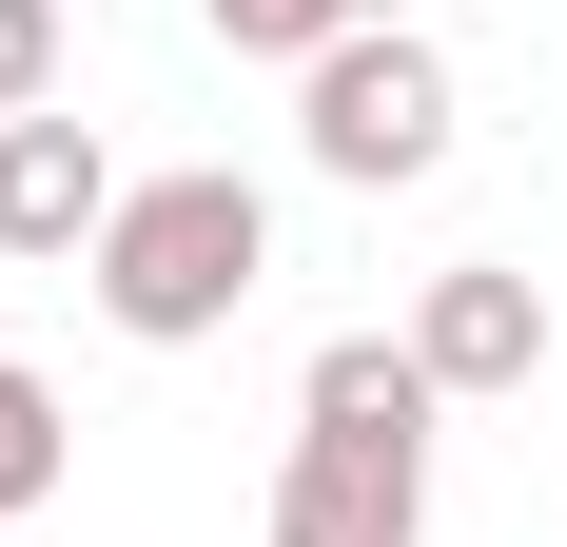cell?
<instances>
[{
  "label": "cell",
  "mask_w": 567,
  "mask_h": 547,
  "mask_svg": "<svg viewBox=\"0 0 567 547\" xmlns=\"http://www.w3.org/2000/svg\"><path fill=\"white\" fill-rule=\"evenodd\" d=\"M79 274H99V313L137 332V352H196V332L255 313V274H275V196H255V176H137L117 235H99Z\"/></svg>",
  "instance_id": "obj_1"
},
{
  "label": "cell",
  "mask_w": 567,
  "mask_h": 547,
  "mask_svg": "<svg viewBox=\"0 0 567 547\" xmlns=\"http://www.w3.org/2000/svg\"><path fill=\"white\" fill-rule=\"evenodd\" d=\"M293 137H313V176L392 196V176H431V157H451V59L411 40V20H372V40H333L313 79H293Z\"/></svg>",
  "instance_id": "obj_2"
},
{
  "label": "cell",
  "mask_w": 567,
  "mask_h": 547,
  "mask_svg": "<svg viewBox=\"0 0 567 547\" xmlns=\"http://www.w3.org/2000/svg\"><path fill=\"white\" fill-rule=\"evenodd\" d=\"M411 528H431V450H392V431H293L275 547H411Z\"/></svg>",
  "instance_id": "obj_3"
},
{
  "label": "cell",
  "mask_w": 567,
  "mask_h": 547,
  "mask_svg": "<svg viewBox=\"0 0 567 547\" xmlns=\"http://www.w3.org/2000/svg\"><path fill=\"white\" fill-rule=\"evenodd\" d=\"M117 196H137V176L99 157V117H0V255H99L117 235Z\"/></svg>",
  "instance_id": "obj_4"
},
{
  "label": "cell",
  "mask_w": 567,
  "mask_h": 547,
  "mask_svg": "<svg viewBox=\"0 0 567 547\" xmlns=\"http://www.w3.org/2000/svg\"><path fill=\"white\" fill-rule=\"evenodd\" d=\"M411 352H431V391H528L548 372V293H528L509 255H470V274L411 293Z\"/></svg>",
  "instance_id": "obj_5"
},
{
  "label": "cell",
  "mask_w": 567,
  "mask_h": 547,
  "mask_svg": "<svg viewBox=\"0 0 567 547\" xmlns=\"http://www.w3.org/2000/svg\"><path fill=\"white\" fill-rule=\"evenodd\" d=\"M293 411H313V431H392V450H431V411H451V391H431V352H411V332H333Z\"/></svg>",
  "instance_id": "obj_6"
},
{
  "label": "cell",
  "mask_w": 567,
  "mask_h": 547,
  "mask_svg": "<svg viewBox=\"0 0 567 547\" xmlns=\"http://www.w3.org/2000/svg\"><path fill=\"white\" fill-rule=\"evenodd\" d=\"M372 20H411V0H216V40L235 59H293V79H313L333 40H372Z\"/></svg>",
  "instance_id": "obj_7"
},
{
  "label": "cell",
  "mask_w": 567,
  "mask_h": 547,
  "mask_svg": "<svg viewBox=\"0 0 567 547\" xmlns=\"http://www.w3.org/2000/svg\"><path fill=\"white\" fill-rule=\"evenodd\" d=\"M59 469H79V431H59V391L20 372V352H0V528H20V508H40Z\"/></svg>",
  "instance_id": "obj_8"
},
{
  "label": "cell",
  "mask_w": 567,
  "mask_h": 547,
  "mask_svg": "<svg viewBox=\"0 0 567 547\" xmlns=\"http://www.w3.org/2000/svg\"><path fill=\"white\" fill-rule=\"evenodd\" d=\"M59 99V0H0V117Z\"/></svg>",
  "instance_id": "obj_9"
}]
</instances>
